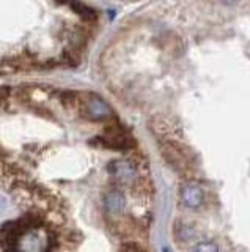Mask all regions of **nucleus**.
<instances>
[{"label": "nucleus", "instance_id": "obj_1", "mask_svg": "<svg viewBox=\"0 0 250 252\" xmlns=\"http://www.w3.org/2000/svg\"><path fill=\"white\" fill-rule=\"evenodd\" d=\"M90 145L107 150H116V152H126V150L136 147V139L118 122H112L106 126L103 136L90 140Z\"/></svg>", "mask_w": 250, "mask_h": 252}, {"label": "nucleus", "instance_id": "obj_4", "mask_svg": "<svg viewBox=\"0 0 250 252\" xmlns=\"http://www.w3.org/2000/svg\"><path fill=\"white\" fill-rule=\"evenodd\" d=\"M104 207L111 215H120L126 207V197L118 189L109 191L104 194Z\"/></svg>", "mask_w": 250, "mask_h": 252}, {"label": "nucleus", "instance_id": "obj_9", "mask_svg": "<svg viewBox=\"0 0 250 252\" xmlns=\"http://www.w3.org/2000/svg\"><path fill=\"white\" fill-rule=\"evenodd\" d=\"M194 252H219V248L216 246L214 243L203 241V243H198L197 246H195Z\"/></svg>", "mask_w": 250, "mask_h": 252}, {"label": "nucleus", "instance_id": "obj_6", "mask_svg": "<svg viewBox=\"0 0 250 252\" xmlns=\"http://www.w3.org/2000/svg\"><path fill=\"white\" fill-rule=\"evenodd\" d=\"M79 98H81V93H77L74 90H63L58 93L60 104L68 110H71V109L79 110Z\"/></svg>", "mask_w": 250, "mask_h": 252}, {"label": "nucleus", "instance_id": "obj_3", "mask_svg": "<svg viewBox=\"0 0 250 252\" xmlns=\"http://www.w3.org/2000/svg\"><path fill=\"white\" fill-rule=\"evenodd\" d=\"M107 172L111 173L112 177L118 178L120 181H131L136 177V165L129 161L115 159L112 162H109Z\"/></svg>", "mask_w": 250, "mask_h": 252}, {"label": "nucleus", "instance_id": "obj_8", "mask_svg": "<svg viewBox=\"0 0 250 252\" xmlns=\"http://www.w3.org/2000/svg\"><path fill=\"white\" fill-rule=\"evenodd\" d=\"M175 236L179 241H184V243L192 241L195 238V228L191 224L178 220V222H175Z\"/></svg>", "mask_w": 250, "mask_h": 252}, {"label": "nucleus", "instance_id": "obj_10", "mask_svg": "<svg viewBox=\"0 0 250 252\" xmlns=\"http://www.w3.org/2000/svg\"><path fill=\"white\" fill-rule=\"evenodd\" d=\"M10 94H11L10 87H0V106L5 104V102L8 101Z\"/></svg>", "mask_w": 250, "mask_h": 252}, {"label": "nucleus", "instance_id": "obj_5", "mask_svg": "<svg viewBox=\"0 0 250 252\" xmlns=\"http://www.w3.org/2000/svg\"><path fill=\"white\" fill-rule=\"evenodd\" d=\"M181 199L186 207L198 208L203 203V191L195 185H186L181 191Z\"/></svg>", "mask_w": 250, "mask_h": 252}, {"label": "nucleus", "instance_id": "obj_2", "mask_svg": "<svg viewBox=\"0 0 250 252\" xmlns=\"http://www.w3.org/2000/svg\"><path fill=\"white\" fill-rule=\"evenodd\" d=\"M79 114L93 122H106L113 118V110L96 93H81Z\"/></svg>", "mask_w": 250, "mask_h": 252}, {"label": "nucleus", "instance_id": "obj_11", "mask_svg": "<svg viewBox=\"0 0 250 252\" xmlns=\"http://www.w3.org/2000/svg\"><path fill=\"white\" fill-rule=\"evenodd\" d=\"M222 2H223L225 5H231V3L236 2V0H222Z\"/></svg>", "mask_w": 250, "mask_h": 252}, {"label": "nucleus", "instance_id": "obj_7", "mask_svg": "<svg viewBox=\"0 0 250 252\" xmlns=\"http://www.w3.org/2000/svg\"><path fill=\"white\" fill-rule=\"evenodd\" d=\"M68 6H71V10L74 13H77L81 16L82 19L85 21H95L96 19V13L95 10H91L90 6H87L85 3H82L81 0H69L68 2Z\"/></svg>", "mask_w": 250, "mask_h": 252}]
</instances>
